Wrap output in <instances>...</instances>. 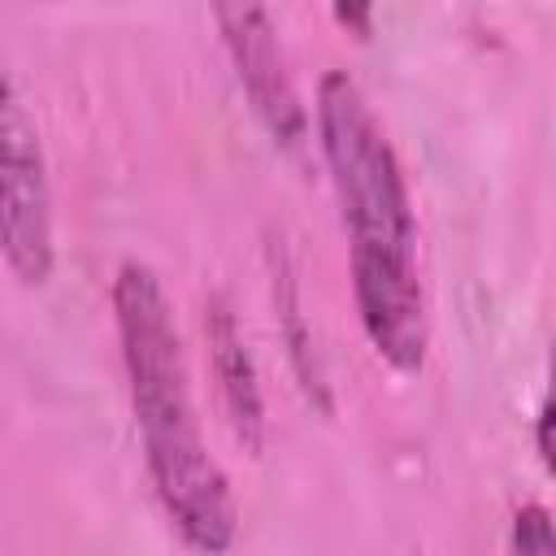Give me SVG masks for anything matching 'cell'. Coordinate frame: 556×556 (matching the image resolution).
<instances>
[{"mask_svg": "<svg viewBox=\"0 0 556 556\" xmlns=\"http://www.w3.org/2000/svg\"><path fill=\"white\" fill-rule=\"evenodd\" d=\"M317 148L343 213L365 339L395 374H417L430 348V308L417 269L413 195L382 122L348 70H326L317 83Z\"/></svg>", "mask_w": 556, "mask_h": 556, "instance_id": "obj_1", "label": "cell"}, {"mask_svg": "<svg viewBox=\"0 0 556 556\" xmlns=\"http://www.w3.org/2000/svg\"><path fill=\"white\" fill-rule=\"evenodd\" d=\"M113 326H117L126 391L156 500L187 547L226 552L239 530V508L222 465L204 447L182 334L174 321V304L152 265L143 261L117 265Z\"/></svg>", "mask_w": 556, "mask_h": 556, "instance_id": "obj_2", "label": "cell"}, {"mask_svg": "<svg viewBox=\"0 0 556 556\" xmlns=\"http://www.w3.org/2000/svg\"><path fill=\"white\" fill-rule=\"evenodd\" d=\"M0 235L4 265L22 287H43L56 261L52 243V191L35 122L22 109L13 78L0 100Z\"/></svg>", "mask_w": 556, "mask_h": 556, "instance_id": "obj_3", "label": "cell"}, {"mask_svg": "<svg viewBox=\"0 0 556 556\" xmlns=\"http://www.w3.org/2000/svg\"><path fill=\"white\" fill-rule=\"evenodd\" d=\"M208 9L256 122L278 148L300 152L308 139V113L295 91L269 0H208Z\"/></svg>", "mask_w": 556, "mask_h": 556, "instance_id": "obj_4", "label": "cell"}, {"mask_svg": "<svg viewBox=\"0 0 556 556\" xmlns=\"http://www.w3.org/2000/svg\"><path fill=\"white\" fill-rule=\"evenodd\" d=\"M204 343H208L213 382H217L222 408L230 417V430L243 443V452L261 456V447H265V395H261L256 361L243 343V330H239L226 295H208V304H204Z\"/></svg>", "mask_w": 556, "mask_h": 556, "instance_id": "obj_5", "label": "cell"}, {"mask_svg": "<svg viewBox=\"0 0 556 556\" xmlns=\"http://www.w3.org/2000/svg\"><path fill=\"white\" fill-rule=\"evenodd\" d=\"M269 261H274V308H278V334L287 343V361H291V374L300 382V391L308 395V404L317 413H334V400H330V378L321 369V356H317V339L308 330V317H304V300H300V282H295V269L287 261V252L274 243L269 248Z\"/></svg>", "mask_w": 556, "mask_h": 556, "instance_id": "obj_6", "label": "cell"}, {"mask_svg": "<svg viewBox=\"0 0 556 556\" xmlns=\"http://www.w3.org/2000/svg\"><path fill=\"white\" fill-rule=\"evenodd\" d=\"M513 552H534V556H552L556 552V521L543 504H521L513 517V534H508Z\"/></svg>", "mask_w": 556, "mask_h": 556, "instance_id": "obj_7", "label": "cell"}, {"mask_svg": "<svg viewBox=\"0 0 556 556\" xmlns=\"http://www.w3.org/2000/svg\"><path fill=\"white\" fill-rule=\"evenodd\" d=\"M534 443H539L547 473L556 478V339H552V356H547V391H543V404L534 417Z\"/></svg>", "mask_w": 556, "mask_h": 556, "instance_id": "obj_8", "label": "cell"}, {"mask_svg": "<svg viewBox=\"0 0 556 556\" xmlns=\"http://www.w3.org/2000/svg\"><path fill=\"white\" fill-rule=\"evenodd\" d=\"M330 13L339 22V30H348L352 39L374 35V0H330Z\"/></svg>", "mask_w": 556, "mask_h": 556, "instance_id": "obj_9", "label": "cell"}]
</instances>
